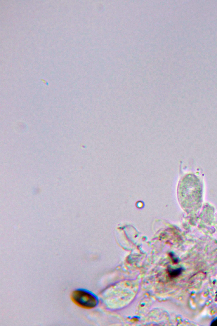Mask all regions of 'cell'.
<instances>
[{
	"mask_svg": "<svg viewBox=\"0 0 217 326\" xmlns=\"http://www.w3.org/2000/svg\"><path fill=\"white\" fill-rule=\"evenodd\" d=\"M212 326H217V319H215L211 324Z\"/></svg>",
	"mask_w": 217,
	"mask_h": 326,
	"instance_id": "cell-3",
	"label": "cell"
},
{
	"mask_svg": "<svg viewBox=\"0 0 217 326\" xmlns=\"http://www.w3.org/2000/svg\"><path fill=\"white\" fill-rule=\"evenodd\" d=\"M73 302L80 307L85 309L95 307L97 304L95 297L91 293L81 290L74 291L71 294Z\"/></svg>",
	"mask_w": 217,
	"mask_h": 326,
	"instance_id": "cell-1",
	"label": "cell"
},
{
	"mask_svg": "<svg viewBox=\"0 0 217 326\" xmlns=\"http://www.w3.org/2000/svg\"><path fill=\"white\" fill-rule=\"evenodd\" d=\"M182 272V269L179 268L177 269H170L168 270V274L169 276L171 278H174L178 276L181 274Z\"/></svg>",
	"mask_w": 217,
	"mask_h": 326,
	"instance_id": "cell-2",
	"label": "cell"
}]
</instances>
